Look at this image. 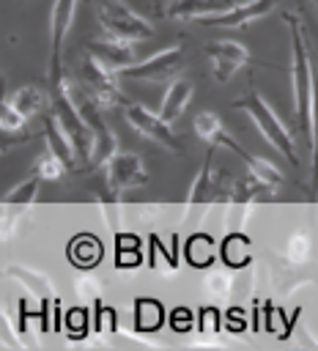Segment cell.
Segmentation results:
<instances>
[{"mask_svg": "<svg viewBox=\"0 0 318 351\" xmlns=\"http://www.w3.org/2000/svg\"><path fill=\"white\" fill-rule=\"evenodd\" d=\"M137 263H140V252L137 250L134 252H126V250L121 252V266H137Z\"/></svg>", "mask_w": 318, "mask_h": 351, "instance_id": "cell-34", "label": "cell"}, {"mask_svg": "<svg viewBox=\"0 0 318 351\" xmlns=\"http://www.w3.org/2000/svg\"><path fill=\"white\" fill-rule=\"evenodd\" d=\"M244 165H247L249 176H255L258 181L269 184L271 189H277V186L285 181V176L280 173V167H277V165H271L269 159H260V156H252V154H247V156H244Z\"/></svg>", "mask_w": 318, "mask_h": 351, "instance_id": "cell-21", "label": "cell"}, {"mask_svg": "<svg viewBox=\"0 0 318 351\" xmlns=\"http://www.w3.org/2000/svg\"><path fill=\"white\" fill-rule=\"evenodd\" d=\"M82 318H85V315H82V313H74V315H71V313H69V326H71V324H74V326H77V329H82Z\"/></svg>", "mask_w": 318, "mask_h": 351, "instance_id": "cell-35", "label": "cell"}, {"mask_svg": "<svg viewBox=\"0 0 318 351\" xmlns=\"http://www.w3.org/2000/svg\"><path fill=\"white\" fill-rule=\"evenodd\" d=\"M25 115L11 104V101H3V110H0V126H3V132L5 134H11V132H19L22 126H25Z\"/></svg>", "mask_w": 318, "mask_h": 351, "instance_id": "cell-31", "label": "cell"}, {"mask_svg": "<svg viewBox=\"0 0 318 351\" xmlns=\"http://www.w3.org/2000/svg\"><path fill=\"white\" fill-rule=\"evenodd\" d=\"M189 99H192V82L189 80H173L170 88H167V93H164V99H162V104H159V115L167 123H173L186 110Z\"/></svg>", "mask_w": 318, "mask_h": 351, "instance_id": "cell-17", "label": "cell"}, {"mask_svg": "<svg viewBox=\"0 0 318 351\" xmlns=\"http://www.w3.org/2000/svg\"><path fill=\"white\" fill-rule=\"evenodd\" d=\"M173 326H175L178 332L189 329V313H186V310H175V313H173Z\"/></svg>", "mask_w": 318, "mask_h": 351, "instance_id": "cell-33", "label": "cell"}, {"mask_svg": "<svg viewBox=\"0 0 318 351\" xmlns=\"http://www.w3.org/2000/svg\"><path fill=\"white\" fill-rule=\"evenodd\" d=\"M195 134L200 137V140H206V143H211L214 148H228V151H233L238 159H244L247 156V151L228 134V129H225V123L219 121V115L217 112H211V110H203V112H197L195 115Z\"/></svg>", "mask_w": 318, "mask_h": 351, "instance_id": "cell-13", "label": "cell"}, {"mask_svg": "<svg viewBox=\"0 0 318 351\" xmlns=\"http://www.w3.org/2000/svg\"><path fill=\"white\" fill-rule=\"evenodd\" d=\"M233 3L230 0H170L167 5V16L170 19H200V16H208V14H219L225 8H230Z\"/></svg>", "mask_w": 318, "mask_h": 351, "instance_id": "cell-16", "label": "cell"}, {"mask_svg": "<svg viewBox=\"0 0 318 351\" xmlns=\"http://www.w3.org/2000/svg\"><path fill=\"white\" fill-rule=\"evenodd\" d=\"M134 321L145 332L159 329V324H162V302H156V299H140L137 302V310H134Z\"/></svg>", "mask_w": 318, "mask_h": 351, "instance_id": "cell-27", "label": "cell"}, {"mask_svg": "<svg viewBox=\"0 0 318 351\" xmlns=\"http://www.w3.org/2000/svg\"><path fill=\"white\" fill-rule=\"evenodd\" d=\"M206 55L211 58V71L217 82H228L244 63H249V52L238 41H211L206 44Z\"/></svg>", "mask_w": 318, "mask_h": 351, "instance_id": "cell-12", "label": "cell"}, {"mask_svg": "<svg viewBox=\"0 0 318 351\" xmlns=\"http://www.w3.org/2000/svg\"><path fill=\"white\" fill-rule=\"evenodd\" d=\"M66 90H69V96L74 99L77 110L82 112L85 123H88L90 132H93V159H90V167H88V170H99V167H104V165L118 154V151H115L118 140H115V134L110 132L107 121L101 118V107H99L82 88H74V85L66 80Z\"/></svg>", "mask_w": 318, "mask_h": 351, "instance_id": "cell-6", "label": "cell"}, {"mask_svg": "<svg viewBox=\"0 0 318 351\" xmlns=\"http://www.w3.org/2000/svg\"><path fill=\"white\" fill-rule=\"evenodd\" d=\"M310 156H313V189L318 186V85L313 88V129H310Z\"/></svg>", "mask_w": 318, "mask_h": 351, "instance_id": "cell-30", "label": "cell"}, {"mask_svg": "<svg viewBox=\"0 0 318 351\" xmlns=\"http://www.w3.org/2000/svg\"><path fill=\"white\" fill-rule=\"evenodd\" d=\"M90 55H96L107 69H112L115 74L126 66L134 63V52H132V41H123V38H96V41H88L85 47Z\"/></svg>", "mask_w": 318, "mask_h": 351, "instance_id": "cell-14", "label": "cell"}, {"mask_svg": "<svg viewBox=\"0 0 318 351\" xmlns=\"http://www.w3.org/2000/svg\"><path fill=\"white\" fill-rule=\"evenodd\" d=\"M66 170H69V165H66L55 151H49V148H47L44 154H38L36 162H33V173L41 176L44 181H58Z\"/></svg>", "mask_w": 318, "mask_h": 351, "instance_id": "cell-25", "label": "cell"}, {"mask_svg": "<svg viewBox=\"0 0 318 351\" xmlns=\"http://www.w3.org/2000/svg\"><path fill=\"white\" fill-rule=\"evenodd\" d=\"M41 176H36V173H30L25 181H19L11 192H5L3 195V206H22V203H33L36 197H38V186H41Z\"/></svg>", "mask_w": 318, "mask_h": 351, "instance_id": "cell-23", "label": "cell"}, {"mask_svg": "<svg viewBox=\"0 0 318 351\" xmlns=\"http://www.w3.org/2000/svg\"><path fill=\"white\" fill-rule=\"evenodd\" d=\"M104 181H107V189L110 195H121L123 189H132V186H143L148 184V176H145V167H143V159L137 154H115L104 167Z\"/></svg>", "mask_w": 318, "mask_h": 351, "instance_id": "cell-10", "label": "cell"}, {"mask_svg": "<svg viewBox=\"0 0 318 351\" xmlns=\"http://www.w3.org/2000/svg\"><path fill=\"white\" fill-rule=\"evenodd\" d=\"M44 140H47V148H49V151H55V154L69 165V170L80 167V156H77V151H74L71 140L63 134V129L58 126V121H55L52 115L44 121Z\"/></svg>", "mask_w": 318, "mask_h": 351, "instance_id": "cell-18", "label": "cell"}, {"mask_svg": "<svg viewBox=\"0 0 318 351\" xmlns=\"http://www.w3.org/2000/svg\"><path fill=\"white\" fill-rule=\"evenodd\" d=\"M206 288H208V293H214L217 299H225V296L230 293V274H225V271H211V274L206 277Z\"/></svg>", "mask_w": 318, "mask_h": 351, "instance_id": "cell-32", "label": "cell"}, {"mask_svg": "<svg viewBox=\"0 0 318 351\" xmlns=\"http://www.w3.org/2000/svg\"><path fill=\"white\" fill-rule=\"evenodd\" d=\"M77 74H80V88L101 107V110H110V107H126L129 101H126V96L121 93V88H118V74L112 71V69H107L96 55H90L88 49H85V55L80 58V69H77Z\"/></svg>", "mask_w": 318, "mask_h": 351, "instance_id": "cell-4", "label": "cell"}, {"mask_svg": "<svg viewBox=\"0 0 318 351\" xmlns=\"http://www.w3.org/2000/svg\"><path fill=\"white\" fill-rule=\"evenodd\" d=\"M271 192H274V189H271L269 184H263V181H258L255 176H249V178H241V181L233 184L230 197L238 200V203H252V200H263V197L271 195Z\"/></svg>", "mask_w": 318, "mask_h": 351, "instance_id": "cell-24", "label": "cell"}, {"mask_svg": "<svg viewBox=\"0 0 318 351\" xmlns=\"http://www.w3.org/2000/svg\"><path fill=\"white\" fill-rule=\"evenodd\" d=\"M49 104H52V112L49 115L58 121V126L63 129V134L71 140V145H74V151L80 156V167L88 170L90 167V159H93V132H90V126L85 123L82 112L77 110V104H74V99L69 96L66 88L58 90V93H52L49 96Z\"/></svg>", "mask_w": 318, "mask_h": 351, "instance_id": "cell-3", "label": "cell"}, {"mask_svg": "<svg viewBox=\"0 0 318 351\" xmlns=\"http://www.w3.org/2000/svg\"><path fill=\"white\" fill-rule=\"evenodd\" d=\"M184 66V49L181 44H173L167 49H159L156 55L140 60V63H132L126 69L118 71V77H126V80H145V82H162V80H170L173 74H178Z\"/></svg>", "mask_w": 318, "mask_h": 351, "instance_id": "cell-9", "label": "cell"}, {"mask_svg": "<svg viewBox=\"0 0 318 351\" xmlns=\"http://www.w3.org/2000/svg\"><path fill=\"white\" fill-rule=\"evenodd\" d=\"M186 261L195 266V269H203V266H208L211 261H214V255H217V247H214V241L208 239V236H200V233H195L189 241H186Z\"/></svg>", "mask_w": 318, "mask_h": 351, "instance_id": "cell-22", "label": "cell"}, {"mask_svg": "<svg viewBox=\"0 0 318 351\" xmlns=\"http://www.w3.org/2000/svg\"><path fill=\"white\" fill-rule=\"evenodd\" d=\"M315 3H318V0H315Z\"/></svg>", "mask_w": 318, "mask_h": 351, "instance_id": "cell-36", "label": "cell"}, {"mask_svg": "<svg viewBox=\"0 0 318 351\" xmlns=\"http://www.w3.org/2000/svg\"><path fill=\"white\" fill-rule=\"evenodd\" d=\"M123 115H126L129 126H132V129H137L145 140L156 143L159 148H164V151H170V154H175V156H181V154H184V140L170 129V123H167L159 112H151L145 104L129 101V104H126V110H123Z\"/></svg>", "mask_w": 318, "mask_h": 351, "instance_id": "cell-8", "label": "cell"}, {"mask_svg": "<svg viewBox=\"0 0 318 351\" xmlns=\"http://www.w3.org/2000/svg\"><path fill=\"white\" fill-rule=\"evenodd\" d=\"M74 8H77V0H55V3H52V11H49V41H52V58H49V96L66 88L60 55H63L66 36H69V30H71Z\"/></svg>", "mask_w": 318, "mask_h": 351, "instance_id": "cell-7", "label": "cell"}, {"mask_svg": "<svg viewBox=\"0 0 318 351\" xmlns=\"http://www.w3.org/2000/svg\"><path fill=\"white\" fill-rule=\"evenodd\" d=\"M222 176H225V170H214V145H211V151H208V156H206V162H203L197 178H195V184H192V189H189V203L195 206V203H208V200H214V197L219 195V181H222Z\"/></svg>", "mask_w": 318, "mask_h": 351, "instance_id": "cell-15", "label": "cell"}, {"mask_svg": "<svg viewBox=\"0 0 318 351\" xmlns=\"http://www.w3.org/2000/svg\"><path fill=\"white\" fill-rule=\"evenodd\" d=\"M280 0H247V3H233L230 8L219 11V14H208V16H200L197 22L203 25H217V27H241L247 22H255L266 14H271L277 8Z\"/></svg>", "mask_w": 318, "mask_h": 351, "instance_id": "cell-11", "label": "cell"}, {"mask_svg": "<svg viewBox=\"0 0 318 351\" xmlns=\"http://www.w3.org/2000/svg\"><path fill=\"white\" fill-rule=\"evenodd\" d=\"M247 247H249V239H247V236H238V233L228 236V239L222 241V258H225V263H228V266H236V269L244 266V263L249 261Z\"/></svg>", "mask_w": 318, "mask_h": 351, "instance_id": "cell-26", "label": "cell"}, {"mask_svg": "<svg viewBox=\"0 0 318 351\" xmlns=\"http://www.w3.org/2000/svg\"><path fill=\"white\" fill-rule=\"evenodd\" d=\"M233 107H236V110H244V112L255 121V126L260 129L263 140H269V145H274L291 165H299V156H296V145H293L291 132L285 129V123L277 118V112L266 104V99H263L255 88L247 90L241 99H236Z\"/></svg>", "mask_w": 318, "mask_h": 351, "instance_id": "cell-2", "label": "cell"}, {"mask_svg": "<svg viewBox=\"0 0 318 351\" xmlns=\"http://www.w3.org/2000/svg\"><path fill=\"white\" fill-rule=\"evenodd\" d=\"M288 22V33H291V88H293V110H296V123L304 132V137L310 140V129H313V88H315V77L310 69V55L304 47V30L302 22L291 14H285Z\"/></svg>", "mask_w": 318, "mask_h": 351, "instance_id": "cell-1", "label": "cell"}, {"mask_svg": "<svg viewBox=\"0 0 318 351\" xmlns=\"http://www.w3.org/2000/svg\"><path fill=\"white\" fill-rule=\"evenodd\" d=\"M5 277H11V280H19V282H25V285H30V291H36L38 296H47L49 293V288H52V280H47L44 274H38V271H33V269H22V266H8L5 269Z\"/></svg>", "mask_w": 318, "mask_h": 351, "instance_id": "cell-28", "label": "cell"}, {"mask_svg": "<svg viewBox=\"0 0 318 351\" xmlns=\"http://www.w3.org/2000/svg\"><path fill=\"white\" fill-rule=\"evenodd\" d=\"M69 258H71L77 266H82V269L96 266V263L101 261V241H99L96 236L82 233V236H77V239L69 244Z\"/></svg>", "mask_w": 318, "mask_h": 351, "instance_id": "cell-20", "label": "cell"}, {"mask_svg": "<svg viewBox=\"0 0 318 351\" xmlns=\"http://www.w3.org/2000/svg\"><path fill=\"white\" fill-rule=\"evenodd\" d=\"M99 16V25L107 36L123 38V41H145L154 36L151 22H145L140 14H134L123 0H90Z\"/></svg>", "mask_w": 318, "mask_h": 351, "instance_id": "cell-5", "label": "cell"}, {"mask_svg": "<svg viewBox=\"0 0 318 351\" xmlns=\"http://www.w3.org/2000/svg\"><path fill=\"white\" fill-rule=\"evenodd\" d=\"M8 101H11L25 118H33V115L49 101V90L38 88V85H22V88L14 90V96H11Z\"/></svg>", "mask_w": 318, "mask_h": 351, "instance_id": "cell-19", "label": "cell"}, {"mask_svg": "<svg viewBox=\"0 0 318 351\" xmlns=\"http://www.w3.org/2000/svg\"><path fill=\"white\" fill-rule=\"evenodd\" d=\"M307 255H310V239H307V233H304V230L291 233V236H288V247H285V258H288V263L299 266V263L307 261Z\"/></svg>", "mask_w": 318, "mask_h": 351, "instance_id": "cell-29", "label": "cell"}]
</instances>
